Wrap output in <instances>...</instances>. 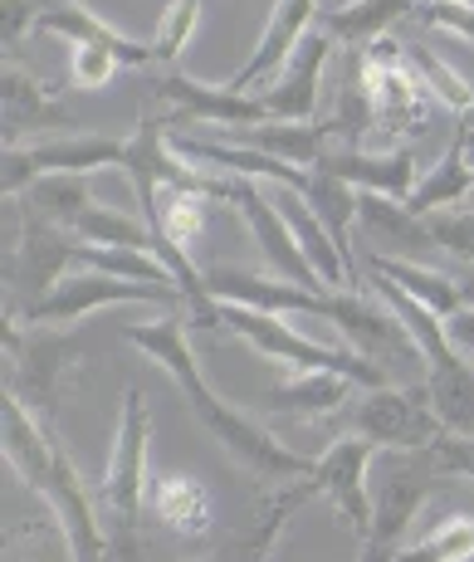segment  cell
Instances as JSON below:
<instances>
[{
    "instance_id": "1",
    "label": "cell",
    "mask_w": 474,
    "mask_h": 562,
    "mask_svg": "<svg viewBox=\"0 0 474 562\" xmlns=\"http://www.w3.org/2000/svg\"><path fill=\"white\" fill-rule=\"evenodd\" d=\"M123 338L133 342L137 352H147V358L177 382V392L187 396L191 416H196L201 426L230 450V460L245 464L255 480H304V474H314V460L308 456L279 446L255 416H245V411H235L225 396L211 392L206 372H201L196 352H191V318L187 313H161L153 323H127Z\"/></svg>"
},
{
    "instance_id": "2",
    "label": "cell",
    "mask_w": 474,
    "mask_h": 562,
    "mask_svg": "<svg viewBox=\"0 0 474 562\" xmlns=\"http://www.w3.org/2000/svg\"><path fill=\"white\" fill-rule=\"evenodd\" d=\"M221 333H235L245 348H255L260 358L279 362V367H294V372H338L348 382L368 386H392V376L382 372L376 362H368L362 352L352 348H323V342L294 333L279 313H260V308H240V304H221Z\"/></svg>"
},
{
    "instance_id": "3",
    "label": "cell",
    "mask_w": 474,
    "mask_h": 562,
    "mask_svg": "<svg viewBox=\"0 0 474 562\" xmlns=\"http://www.w3.org/2000/svg\"><path fill=\"white\" fill-rule=\"evenodd\" d=\"M5 358L10 376L5 392L20 396L35 416H49L64 396L74 392L83 362H89V338L83 333H35V338H15L5 323Z\"/></svg>"
},
{
    "instance_id": "4",
    "label": "cell",
    "mask_w": 474,
    "mask_h": 562,
    "mask_svg": "<svg viewBox=\"0 0 474 562\" xmlns=\"http://www.w3.org/2000/svg\"><path fill=\"white\" fill-rule=\"evenodd\" d=\"M328 323L348 338L352 352H362L368 362H376L392 382H411V372L430 376V362H426V352L416 348L411 328H406L382 299L328 294Z\"/></svg>"
},
{
    "instance_id": "5",
    "label": "cell",
    "mask_w": 474,
    "mask_h": 562,
    "mask_svg": "<svg viewBox=\"0 0 474 562\" xmlns=\"http://www.w3.org/2000/svg\"><path fill=\"white\" fill-rule=\"evenodd\" d=\"M147 440H153V402L143 386H127L113 456L103 470V509L113 518V533H137V514L153 490L147 484Z\"/></svg>"
},
{
    "instance_id": "6",
    "label": "cell",
    "mask_w": 474,
    "mask_h": 562,
    "mask_svg": "<svg viewBox=\"0 0 474 562\" xmlns=\"http://www.w3.org/2000/svg\"><path fill=\"white\" fill-rule=\"evenodd\" d=\"M113 304H157L167 313H187V299L171 284H137V279H113V274H99V269H79V274H64L45 299L20 308V323H79Z\"/></svg>"
},
{
    "instance_id": "7",
    "label": "cell",
    "mask_w": 474,
    "mask_h": 562,
    "mask_svg": "<svg viewBox=\"0 0 474 562\" xmlns=\"http://www.w3.org/2000/svg\"><path fill=\"white\" fill-rule=\"evenodd\" d=\"M215 201H230V211L250 225L264 265L274 269L279 279H289V284H298V289H314V294H328L323 274L314 269V259L304 255V245H298L294 231H289L284 211L274 205V196H264V191L255 187V177H215Z\"/></svg>"
},
{
    "instance_id": "8",
    "label": "cell",
    "mask_w": 474,
    "mask_h": 562,
    "mask_svg": "<svg viewBox=\"0 0 474 562\" xmlns=\"http://www.w3.org/2000/svg\"><path fill=\"white\" fill-rule=\"evenodd\" d=\"M352 436L372 440V446H392V450H430L445 436V426H440L426 382H392L358 402Z\"/></svg>"
},
{
    "instance_id": "9",
    "label": "cell",
    "mask_w": 474,
    "mask_h": 562,
    "mask_svg": "<svg viewBox=\"0 0 474 562\" xmlns=\"http://www.w3.org/2000/svg\"><path fill=\"white\" fill-rule=\"evenodd\" d=\"M123 157H127V137H54V143H35V147H5L0 187L15 201L40 177H93V171L123 167Z\"/></svg>"
},
{
    "instance_id": "10",
    "label": "cell",
    "mask_w": 474,
    "mask_h": 562,
    "mask_svg": "<svg viewBox=\"0 0 474 562\" xmlns=\"http://www.w3.org/2000/svg\"><path fill=\"white\" fill-rule=\"evenodd\" d=\"M157 103L167 108V127L181 133V127H196V123H211V127H250V123H264V99L260 93H235L230 83L211 89V83H196L191 74H181L177 64L161 69V79L153 83Z\"/></svg>"
},
{
    "instance_id": "11",
    "label": "cell",
    "mask_w": 474,
    "mask_h": 562,
    "mask_svg": "<svg viewBox=\"0 0 474 562\" xmlns=\"http://www.w3.org/2000/svg\"><path fill=\"white\" fill-rule=\"evenodd\" d=\"M74 245H79V235H74V231H64V225L35 215L30 205H20V240L5 250V279H10V284L20 279L25 304L45 299L49 289L69 274V269H74ZM25 304H20V308H25Z\"/></svg>"
},
{
    "instance_id": "12",
    "label": "cell",
    "mask_w": 474,
    "mask_h": 562,
    "mask_svg": "<svg viewBox=\"0 0 474 562\" xmlns=\"http://www.w3.org/2000/svg\"><path fill=\"white\" fill-rule=\"evenodd\" d=\"M372 440L362 436H348V440H332L328 450L314 460V474H308V484H314V494L332 504L342 518H348L352 538H368L372 533V499H368V464H372Z\"/></svg>"
},
{
    "instance_id": "13",
    "label": "cell",
    "mask_w": 474,
    "mask_h": 562,
    "mask_svg": "<svg viewBox=\"0 0 474 562\" xmlns=\"http://www.w3.org/2000/svg\"><path fill=\"white\" fill-rule=\"evenodd\" d=\"M332 54V35L323 25H314L298 49L289 54V64L274 74V79L260 89L264 113L279 117V123H318V99H323V69H328Z\"/></svg>"
},
{
    "instance_id": "14",
    "label": "cell",
    "mask_w": 474,
    "mask_h": 562,
    "mask_svg": "<svg viewBox=\"0 0 474 562\" xmlns=\"http://www.w3.org/2000/svg\"><path fill=\"white\" fill-rule=\"evenodd\" d=\"M206 279V294L215 304H240V308H260V313H308V318H328V294H314V289H298L289 279H269V274H245V269L230 265H211L201 269Z\"/></svg>"
},
{
    "instance_id": "15",
    "label": "cell",
    "mask_w": 474,
    "mask_h": 562,
    "mask_svg": "<svg viewBox=\"0 0 474 562\" xmlns=\"http://www.w3.org/2000/svg\"><path fill=\"white\" fill-rule=\"evenodd\" d=\"M314 171H328V177L348 181L358 191H376V196L406 201L416 187H421V161H416L411 147H396V153H362V147H328Z\"/></svg>"
},
{
    "instance_id": "16",
    "label": "cell",
    "mask_w": 474,
    "mask_h": 562,
    "mask_svg": "<svg viewBox=\"0 0 474 562\" xmlns=\"http://www.w3.org/2000/svg\"><path fill=\"white\" fill-rule=\"evenodd\" d=\"M430 480H411V474H386L382 494L372 504V533L362 538V553L358 562H396L406 548V533H411V518L426 509Z\"/></svg>"
},
{
    "instance_id": "17",
    "label": "cell",
    "mask_w": 474,
    "mask_h": 562,
    "mask_svg": "<svg viewBox=\"0 0 474 562\" xmlns=\"http://www.w3.org/2000/svg\"><path fill=\"white\" fill-rule=\"evenodd\" d=\"M372 93H376V137L411 147L416 137L430 133V89L416 79L411 59L402 69H372Z\"/></svg>"
},
{
    "instance_id": "18",
    "label": "cell",
    "mask_w": 474,
    "mask_h": 562,
    "mask_svg": "<svg viewBox=\"0 0 474 562\" xmlns=\"http://www.w3.org/2000/svg\"><path fill=\"white\" fill-rule=\"evenodd\" d=\"M318 15H323L318 0H274V15H269L260 45H255L250 64H245V69L230 79V89H235V93H245V89H264V83L289 64V54L298 49V40H304L308 30H314V20H318Z\"/></svg>"
},
{
    "instance_id": "19",
    "label": "cell",
    "mask_w": 474,
    "mask_h": 562,
    "mask_svg": "<svg viewBox=\"0 0 474 562\" xmlns=\"http://www.w3.org/2000/svg\"><path fill=\"white\" fill-rule=\"evenodd\" d=\"M0 123H5V147H15V137L25 133L74 127V113L54 99L35 74H25L15 59H5V69H0Z\"/></svg>"
},
{
    "instance_id": "20",
    "label": "cell",
    "mask_w": 474,
    "mask_h": 562,
    "mask_svg": "<svg viewBox=\"0 0 474 562\" xmlns=\"http://www.w3.org/2000/svg\"><path fill=\"white\" fill-rule=\"evenodd\" d=\"M221 143L250 147V153H264V157L289 161V167L314 171L323 153L332 147V133L323 117L318 123H279V117H264V123H250V127H221Z\"/></svg>"
},
{
    "instance_id": "21",
    "label": "cell",
    "mask_w": 474,
    "mask_h": 562,
    "mask_svg": "<svg viewBox=\"0 0 474 562\" xmlns=\"http://www.w3.org/2000/svg\"><path fill=\"white\" fill-rule=\"evenodd\" d=\"M358 225L368 231L372 255L411 259L421 250H440L436 235H430L426 215H411V211H406V201L376 196V191H362V196H358Z\"/></svg>"
},
{
    "instance_id": "22",
    "label": "cell",
    "mask_w": 474,
    "mask_h": 562,
    "mask_svg": "<svg viewBox=\"0 0 474 562\" xmlns=\"http://www.w3.org/2000/svg\"><path fill=\"white\" fill-rule=\"evenodd\" d=\"M40 30L69 40V45H108L117 59H123V69H147V64H157L153 45L127 40L123 30H113L108 20L93 15L89 5H79V0H45V10H40Z\"/></svg>"
},
{
    "instance_id": "23",
    "label": "cell",
    "mask_w": 474,
    "mask_h": 562,
    "mask_svg": "<svg viewBox=\"0 0 474 562\" xmlns=\"http://www.w3.org/2000/svg\"><path fill=\"white\" fill-rule=\"evenodd\" d=\"M332 133V147H362L376 133V93H372V69L362 59V49H348L342 59V83L332 113L323 117Z\"/></svg>"
},
{
    "instance_id": "24",
    "label": "cell",
    "mask_w": 474,
    "mask_h": 562,
    "mask_svg": "<svg viewBox=\"0 0 474 562\" xmlns=\"http://www.w3.org/2000/svg\"><path fill=\"white\" fill-rule=\"evenodd\" d=\"M147 509L161 528H171L177 538H206L215 524V499L211 490L196 480V474H161V480L147 490Z\"/></svg>"
},
{
    "instance_id": "25",
    "label": "cell",
    "mask_w": 474,
    "mask_h": 562,
    "mask_svg": "<svg viewBox=\"0 0 474 562\" xmlns=\"http://www.w3.org/2000/svg\"><path fill=\"white\" fill-rule=\"evenodd\" d=\"M470 143H474V127L460 117V133L450 143V153L436 161V167L421 177V187L406 196V211L411 215H436L445 205H460L474 191V167H470Z\"/></svg>"
},
{
    "instance_id": "26",
    "label": "cell",
    "mask_w": 474,
    "mask_h": 562,
    "mask_svg": "<svg viewBox=\"0 0 474 562\" xmlns=\"http://www.w3.org/2000/svg\"><path fill=\"white\" fill-rule=\"evenodd\" d=\"M352 386L358 382H348V376H338V372H298V376H289V382H279L274 392H264L260 406L274 411V416L328 420V416H338V411L348 406Z\"/></svg>"
},
{
    "instance_id": "27",
    "label": "cell",
    "mask_w": 474,
    "mask_h": 562,
    "mask_svg": "<svg viewBox=\"0 0 474 562\" xmlns=\"http://www.w3.org/2000/svg\"><path fill=\"white\" fill-rule=\"evenodd\" d=\"M416 0H348L318 15V25L332 35V45L342 49H368L372 40L392 35L396 20H411Z\"/></svg>"
},
{
    "instance_id": "28",
    "label": "cell",
    "mask_w": 474,
    "mask_h": 562,
    "mask_svg": "<svg viewBox=\"0 0 474 562\" xmlns=\"http://www.w3.org/2000/svg\"><path fill=\"white\" fill-rule=\"evenodd\" d=\"M298 196L308 201V211H314L323 221V231L338 240L342 259H348L352 274H358V259H352V225H358V196H362V191L348 187V181H338V177H328V171H308V181H304V191H298Z\"/></svg>"
},
{
    "instance_id": "29",
    "label": "cell",
    "mask_w": 474,
    "mask_h": 562,
    "mask_svg": "<svg viewBox=\"0 0 474 562\" xmlns=\"http://www.w3.org/2000/svg\"><path fill=\"white\" fill-rule=\"evenodd\" d=\"M368 269L376 274H386L392 284H402L406 294L416 299V304H426L436 318H455L465 304V294H460V284L450 274H440V269H426V265H411V259H392V255H372Z\"/></svg>"
},
{
    "instance_id": "30",
    "label": "cell",
    "mask_w": 474,
    "mask_h": 562,
    "mask_svg": "<svg viewBox=\"0 0 474 562\" xmlns=\"http://www.w3.org/2000/svg\"><path fill=\"white\" fill-rule=\"evenodd\" d=\"M430 402H436V416L450 436H474V362H455L445 372H430Z\"/></svg>"
},
{
    "instance_id": "31",
    "label": "cell",
    "mask_w": 474,
    "mask_h": 562,
    "mask_svg": "<svg viewBox=\"0 0 474 562\" xmlns=\"http://www.w3.org/2000/svg\"><path fill=\"white\" fill-rule=\"evenodd\" d=\"M74 235L89 245H123V250H153V231H147V221H137V215L117 211V205H103L93 201L89 211L74 221Z\"/></svg>"
},
{
    "instance_id": "32",
    "label": "cell",
    "mask_w": 474,
    "mask_h": 562,
    "mask_svg": "<svg viewBox=\"0 0 474 562\" xmlns=\"http://www.w3.org/2000/svg\"><path fill=\"white\" fill-rule=\"evenodd\" d=\"M25 205L35 215H45V221L64 225V231H74V221L93 205L89 177H40L35 187L25 191Z\"/></svg>"
},
{
    "instance_id": "33",
    "label": "cell",
    "mask_w": 474,
    "mask_h": 562,
    "mask_svg": "<svg viewBox=\"0 0 474 562\" xmlns=\"http://www.w3.org/2000/svg\"><path fill=\"white\" fill-rule=\"evenodd\" d=\"M474 558V514L440 518L426 538L402 548L396 562H470Z\"/></svg>"
},
{
    "instance_id": "34",
    "label": "cell",
    "mask_w": 474,
    "mask_h": 562,
    "mask_svg": "<svg viewBox=\"0 0 474 562\" xmlns=\"http://www.w3.org/2000/svg\"><path fill=\"white\" fill-rule=\"evenodd\" d=\"M406 59H411V69H416V79L430 89V99H440V103H450L460 117H470L474 113V89L465 79H460L455 69H450L445 59H440L436 49H426V45H406Z\"/></svg>"
},
{
    "instance_id": "35",
    "label": "cell",
    "mask_w": 474,
    "mask_h": 562,
    "mask_svg": "<svg viewBox=\"0 0 474 562\" xmlns=\"http://www.w3.org/2000/svg\"><path fill=\"white\" fill-rule=\"evenodd\" d=\"M196 20H201V0H167V10H161V20H157V35L147 40L161 69H171V64L181 59V49L191 45Z\"/></svg>"
},
{
    "instance_id": "36",
    "label": "cell",
    "mask_w": 474,
    "mask_h": 562,
    "mask_svg": "<svg viewBox=\"0 0 474 562\" xmlns=\"http://www.w3.org/2000/svg\"><path fill=\"white\" fill-rule=\"evenodd\" d=\"M411 20H421L430 30H445V35L474 45V0H416Z\"/></svg>"
},
{
    "instance_id": "37",
    "label": "cell",
    "mask_w": 474,
    "mask_h": 562,
    "mask_svg": "<svg viewBox=\"0 0 474 562\" xmlns=\"http://www.w3.org/2000/svg\"><path fill=\"white\" fill-rule=\"evenodd\" d=\"M426 221H430V235H436L440 250L474 265V211H436V215H426Z\"/></svg>"
},
{
    "instance_id": "38",
    "label": "cell",
    "mask_w": 474,
    "mask_h": 562,
    "mask_svg": "<svg viewBox=\"0 0 474 562\" xmlns=\"http://www.w3.org/2000/svg\"><path fill=\"white\" fill-rule=\"evenodd\" d=\"M117 69H123V59L108 45H74V54H69V74L79 89H108Z\"/></svg>"
},
{
    "instance_id": "39",
    "label": "cell",
    "mask_w": 474,
    "mask_h": 562,
    "mask_svg": "<svg viewBox=\"0 0 474 562\" xmlns=\"http://www.w3.org/2000/svg\"><path fill=\"white\" fill-rule=\"evenodd\" d=\"M426 456L436 460V470L450 474V480H474V436H450L445 430Z\"/></svg>"
},
{
    "instance_id": "40",
    "label": "cell",
    "mask_w": 474,
    "mask_h": 562,
    "mask_svg": "<svg viewBox=\"0 0 474 562\" xmlns=\"http://www.w3.org/2000/svg\"><path fill=\"white\" fill-rule=\"evenodd\" d=\"M0 5H5V25H0L5 59H15V49L25 45L30 30H40V10H45V0H0Z\"/></svg>"
},
{
    "instance_id": "41",
    "label": "cell",
    "mask_w": 474,
    "mask_h": 562,
    "mask_svg": "<svg viewBox=\"0 0 474 562\" xmlns=\"http://www.w3.org/2000/svg\"><path fill=\"white\" fill-rule=\"evenodd\" d=\"M445 333H450V342L460 348V358L474 362V308H460L455 318H445Z\"/></svg>"
},
{
    "instance_id": "42",
    "label": "cell",
    "mask_w": 474,
    "mask_h": 562,
    "mask_svg": "<svg viewBox=\"0 0 474 562\" xmlns=\"http://www.w3.org/2000/svg\"><path fill=\"white\" fill-rule=\"evenodd\" d=\"M455 284H460V294H465V304L474 308V269H465V274H455Z\"/></svg>"
},
{
    "instance_id": "43",
    "label": "cell",
    "mask_w": 474,
    "mask_h": 562,
    "mask_svg": "<svg viewBox=\"0 0 474 562\" xmlns=\"http://www.w3.org/2000/svg\"><path fill=\"white\" fill-rule=\"evenodd\" d=\"M470 167H474V143H470Z\"/></svg>"
},
{
    "instance_id": "44",
    "label": "cell",
    "mask_w": 474,
    "mask_h": 562,
    "mask_svg": "<svg viewBox=\"0 0 474 562\" xmlns=\"http://www.w3.org/2000/svg\"><path fill=\"white\" fill-rule=\"evenodd\" d=\"M465 123H470V127H474V113H470V117H465Z\"/></svg>"
},
{
    "instance_id": "45",
    "label": "cell",
    "mask_w": 474,
    "mask_h": 562,
    "mask_svg": "<svg viewBox=\"0 0 474 562\" xmlns=\"http://www.w3.org/2000/svg\"><path fill=\"white\" fill-rule=\"evenodd\" d=\"M79 5H83V0H79Z\"/></svg>"
}]
</instances>
